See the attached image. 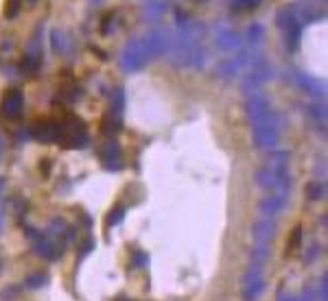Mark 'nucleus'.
<instances>
[{
	"mask_svg": "<svg viewBox=\"0 0 328 301\" xmlns=\"http://www.w3.org/2000/svg\"><path fill=\"white\" fill-rule=\"evenodd\" d=\"M20 112H22V94L18 90H11L3 98V114L7 118H16Z\"/></svg>",
	"mask_w": 328,
	"mask_h": 301,
	"instance_id": "f257e3e1",
	"label": "nucleus"
},
{
	"mask_svg": "<svg viewBox=\"0 0 328 301\" xmlns=\"http://www.w3.org/2000/svg\"><path fill=\"white\" fill-rule=\"evenodd\" d=\"M18 9H20V0H9V4H7V18H16L18 16Z\"/></svg>",
	"mask_w": 328,
	"mask_h": 301,
	"instance_id": "f03ea898",
	"label": "nucleus"
}]
</instances>
